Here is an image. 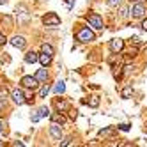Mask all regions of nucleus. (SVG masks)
<instances>
[{"instance_id":"obj_6","label":"nucleus","mask_w":147,"mask_h":147,"mask_svg":"<svg viewBox=\"0 0 147 147\" xmlns=\"http://www.w3.org/2000/svg\"><path fill=\"white\" fill-rule=\"evenodd\" d=\"M11 98H13V101H14L16 105H23V103H27V98H25V94H23L22 89H14V90L11 92Z\"/></svg>"},{"instance_id":"obj_26","label":"nucleus","mask_w":147,"mask_h":147,"mask_svg":"<svg viewBox=\"0 0 147 147\" xmlns=\"http://www.w3.org/2000/svg\"><path fill=\"white\" fill-rule=\"evenodd\" d=\"M133 69H135L133 66H126V67H124V73H126V75H128V73H129V71H133Z\"/></svg>"},{"instance_id":"obj_19","label":"nucleus","mask_w":147,"mask_h":147,"mask_svg":"<svg viewBox=\"0 0 147 147\" xmlns=\"http://www.w3.org/2000/svg\"><path fill=\"white\" fill-rule=\"evenodd\" d=\"M37 115H39V117H48V115H50L48 107H41V108L37 110Z\"/></svg>"},{"instance_id":"obj_35","label":"nucleus","mask_w":147,"mask_h":147,"mask_svg":"<svg viewBox=\"0 0 147 147\" xmlns=\"http://www.w3.org/2000/svg\"><path fill=\"white\" fill-rule=\"evenodd\" d=\"M0 145H4V142H2V140H0Z\"/></svg>"},{"instance_id":"obj_12","label":"nucleus","mask_w":147,"mask_h":147,"mask_svg":"<svg viewBox=\"0 0 147 147\" xmlns=\"http://www.w3.org/2000/svg\"><path fill=\"white\" fill-rule=\"evenodd\" d=\"M113 133H115V128H113V126H110V128L101 129V131H99V136H103V138H105V136H112Z\"/></svg>"},{"instance_id":"obj_14","label":"nucleus","mask_w":147,"mask_h":147,"mask_svg":"<svg viewBox=\"0 0 147 147\" xmlns=\"http://www.w3.org/2000/svg\"><path fill=\"white\" fill-rule=\"evenodd\" d=\"M41 51H43V53H48V55H53V48H51V45H48V43L41 45Z\"/></svg>"},{"instance_id":"obj_30","label":"nucleus","mask_w":147,"mask_h":147,"mask_svg":"<svg viewBox=\"0 0 147 147\" xmlns=\"http://www.w3.org/2000/svg\"><path fill=\"white\" fill-rule=\"evenodd\" d=\"M76 115H78L76 110H71V117H73V119H76Z\"/></svg>"},{"instance_id":"obj_10","label":"nucleus","mask_w":147,"mask_h":147,"mask_svg":"<svg viewBox=\"0 0 147 147\" xmlns=\"http://www.w3.org/2000/svg\"><path fill=\"white\" fill-rule=\"evenodd\" d=\"M37 60H39V55L36 53V51H28V53H25V62L27 64H36Z\"/></svg>"},{"instance_id":"obj_32","label":"nucleus","mask_w":147,"mask_h":147,"mask_svg":"<svg viewBox=\"0 0 147 147\" xmlns=\"http://www.w3.org/2000/svg\"><path fill=\"white\" fill-rule=\"evenodd\" d=\"M0 133H4V124H2V121H0Z\"/></svg>"},{"instance_id":"obj_4","label":"nucleus","mask_w":147,"mask_h":147,"mask_svg":"<svg viewBox=\"0 0 147 147\" xmlns=\"http://www.w3.org/2000/svg\"><path fill=\"white\" fill-rule=\"evenodd\" d=\"M131 14H133V18H142V16L145 14V4H144V2H136V4H133V7H131Z\"/></svg>"},{"instance_id":"obj_31","label":"nucleus","mask_w":147,"mask_h":147,"mask_svg":"<svg viewBox=\"0 0 147 147\" xmlns=\"http://www.w3.org/2000/svg\"><path fill=\"white\" fill-rule=\"evenodd\" d=\"M4 43H5V37H4L2 34H0V45H4Z\"/></svg>"},{"instance_id":"obj_21","label":"nucleus","mask_w":147,"mask_h":147,"mask_svg":"<svg viewBox=\"0 0 147 147\" xmlns=\"http://www.w3.org/2000/svg\"><path fill=\"white\" fill-rule=\"evenodd\" d=\"M131 94H133V89H131V87H126V89L122 90V98L126 99V98H129Z\"/></svg>"},{"instance_id":"obj_18","label":"nucleus","mask_w":147,"mask_h":147,"mask_svg":"<svg viewBox=\"0 0 147 147\" xmlns=\"http://www.w3.org/2000/svg\"><path fill=\"white\" fill-rule=\"evenodd\" d=\"M55 107H57L59 110H67L69 105H67L66 101H62V99H57V101H55Z\"/></svg>"},{"instance_id":"obj_11","label":"nucleus","mask_w":147,"mask_h":147,"mask_svg":"<svg viewBox=\"0 0 147 147\" xmlns=\"http://www.w3.org/2000/svg\"><path fill=\"white\" fill-rule=\"evenodd\" d=\"M36 78H37L39 82H46V80H48V71H46V69H39V71L36 73Z\"/></svg>"},{"instance_id":"obj_9","label":"nucleus","mask_w":147,"mask_h":147,"mask_svg":"<svg viewBox=\"0 0 147 147\" xmlns=\"http://www.w3.org/2000/svg\"><path fill=\"white\" fill-rule=\"evenodd\" d=\"M122 48H124V41L122 39H112L110 41V50L113 51V53H119Z\"/></svg>"},{"instance_id":"obj_29","label":"nucleus","mask_w":147,"mask_h":147,"mask_svg":"<svg viewBox=\"0 0 147 147\" xmlns=\"http://www.w3.org/2000/svg\"><path fill=\"white\" fill-rule=\"evenodd\" d=\"M142 28H144L145 32H147V20H144V22H142Z\"/></svg>"},{"instance_id":"obj_28","label":"nucleus","mask_w":147,"mask_h":147,"mask_svg":"<svg viewBox=\"0 0 147 147\" xmlns=\"http://www.w3.org/2000/svg\"><path fill=\"white\" fill-rule=\"evenodd\" d=\"M69 140H71V138H66V140H62V142H60V145H69V144H71Z\"/></svg>"},{"instance_id":"obj_7","label":"nucleus","mask_w":147,"mask_h":147,"mask_svg":"<svg viewBox=\"0 0 147 147\" xmlns=\"http://www.w3.org/2000/svg\"><path fill=\"white\" fill-rule=\"evenodd\" d=\"M50 135H51V138H53V140H60L62 138V129H60L59 122H51V126H50Z\"/></svg>"},{"instance_id":"obj_33","label":"nucleus","mask_w":147,"mask_h":147,"mask_svg":"<svg viewBox=\"0 0 147 147\" xmlns=\"http://www.w3.org/2000/svg\"><path fill=\"white\" fill-rule=\"evenodd\" d=\"M7 2H9V0H0V4H2V5H4V4H7Z\"/></svg>"},{"instance_id":"obj_22","label":"nucleus","mask_w":147,"mask_h":147,"mask_svg":"<svg viewBox=\"0 0 147 147\" xmlns=\"http://www.w3.org/2000/svg\"><path fill=\"white\" fill-rule=\"evenodd\" d=\"M122 4V0H108V5L110 7H119Z\"/></svg>"},{"instance_id":"obj_24","label":"nucleus","mask_w":147,"mask_h":147,"mask_svg":"<svg viewBox=\"0 0 147 147\" xmlns=\"http://www.w3.org/2000/svg\"><path fill=\"white\" fill-rule=\"evenodd\" d=\"M128 14H129L128 7H122V9H121V18H128Z\"/></svg>"},{"instance_id":"obj_34","label":"nucleus","mask_w":147,"mask_h":147,"mask_svg":"<svg viewBox=\"0 0 147 147\" xmlns=\"http://www.w3.org/2000/svg\"><path fill=\"white\" fill-rule=\"evenodd\" d=\"M131 2H135V4H136V2H145V0H131Z\"/></svg>"},{"instance_id":"obj_3","label":"nucleus","mask_w":147,"mask_h":147,"mask_svg":"<svg viewBox=\"0 0 147 147\" xmlns=\"http://www.w3.org/2000/svg\"><path fill=\"white\" fill-rule=\"evenodd\" d=\"M22 85L25 87V89H37V85H39V80L36 78V76H23L22 78Z\"/></svg>"},{"instance_id":"obj_27","label":"nucleus","mask_w":147,"mask_h":147,"mask_svg":"<svg viewBox=\"0 0 147 147\" xmlns=\"http://www.w3.org/2000/svg\"><path fill=\"white\" fill-rule=\"evenodd\" d=\"M39 119H41V117H39V115H37V113H32V122H37Z\"/></svg>"},{"instance_id":"obj_15","label":"nucleus","mask_w":147,"mask_h":147,"mask_svg":"<svg viewBox=\"0 0 147 147\" xmlns=\"http://www.w3.org/2000/svg\"><path fill=\"white\" fill-rule=\"evenodd\" d=\"M51 122H60V124H64V122H66V117H64V115H60V113H53V115H51Z\"/></svg>"},{"instance_id":"obj_20","label":"nucleus","mask_w":147,"mask_h":147,"mask_svg":"<svg viewBox=\"0 0 147 147\" xmlns=\"http://www.w3.org/2000/svg\"><path fill=\"white\" fill-rule=\"evenodd\" d=\"M89 105H90L92 108H96L98 105H99V98H98V96H92V98H90V101H89Z\"/></svg>"},{"instance_id":"obj_23","label":"nucleus","mask_w":147,"mask_h":147,"mask_svg":"<svg viewBox=\"0 0 147 147\" xmlns=\"http://www.w3.org/2000/svg\"><path fill=\"white\" fill-rule=\"evenodd\" d=\"M5 98H7V89L4 87V89H0V99L5 101Z\"/></svg>"},{"instance_id":"obj_16","label":"nucleus","mask_w":147,"mask_h":147,"mask_svg":"<svg viewBox=\"0 0 147 147\" xmlns=\"http://www.w3.org/2000/svg\"><path fill=\"white\" fill-rule=\"evenodd\" d=\"M53 90H55L57 94H62V92L66 90V83L62 82V80H60V82H57V85H55V89H53Z\"/></svg>"},{"instance_id":"obj_13","label":"nucleus","mask_w":147,"mask_h":147,"mask_svg":"<svg viewBox=\"0 0 147 147\" xmlns=\"http://www.w3.org/2000/svg\"><path fill=\"white\" fill-rule=\"evenodd\" d=\"M39 62H41V64H43L45 67L50 64V62H51V55H48V53H43V55H39Z\"/></svg>"},{"instance_id":"obj_5","label":"nucleus","mask_w":147,"mask_h":147,"mask_svg":"<svg viewBox=\"0 0 147 147\" xmlns=\"http://www.w3.org/2000/svg\"><path fill=\"white\" fill-rule=\"evenodd\" d=\"M87 20H89V23L94 27V28H98V30H103V20L99 18V14H96V13H92V14H89L87 16Z\"/></svg>"},{"instance_id":"obj_25","label":"nucleus","mask_w":147,"mask_h":147,"mask_svg":"<svg viewBox=\"0 0 147 147\" xmlns=\"http://www.w3.org/2000/svg\"><path fill=\"white\" fill-rule=\"evenodd\" d=\"M117 128H119V129H122V131H128V129H129V124H119Z\"/></svg>"},{"instance_id":"obj_17","label":"nucleus","mask_w":147,"mask_h":147,"mask_svg":"<svg viewBox=\"0 0 147 147\" xmlns=\"http://www.w3.org/2000/svg\"><path fill=\"white\" fill-rule=\"evenodd\" d=\"M48 92H50V85H48V83H45V85L41 87V90H39L37 96H39V98H46V94H48Z\"/></svg>"},{"instance_id":"obj_1","label":"nucleus","mask_w":147,"mask_h":147,"mask_svg":"<svg viewBox=\"0 0 147 147\" xmlns=\"http://www.w3.org/2000/svg\"><path fill=\"white\" fill-rule=\"evenodd\" d=\"M76 39L80 41V43H90V41H94V39H96V36H94V32H92V30L90 28H82L80 30V32L76 34Z\"/></svg>"},{"instance_id":"obj_8","label":"nucleus","mask_w":147,"mask_h":147,"mask_svg":"<svg viewBox=\"0 0 147 147\" xmlns=\"http://www.w3.org/2000/svg\"><path fill=\"white\" fill-rule=\"evenodd\" d=\"M11 45H13L14 48H18V50H23L25 45H27V41H25L23 36H14V37L11 39Z\"/></svg>"},{"instance_id":"obj_2","label":"nucleus","mask_w":147,"mask_h":147,"mask_svg":"<svg viewBox=\"0 0 147 147\" xmlns=\"http://www.w3.org/2000/svg\"><path fill=\"white\" fill-rule=\"evenodd\" d=\"M43 23H45L46 27H57V25H60V18H59L55 13H50V14H46V16L43 18Z\"/></svg>"}]
</instances>
